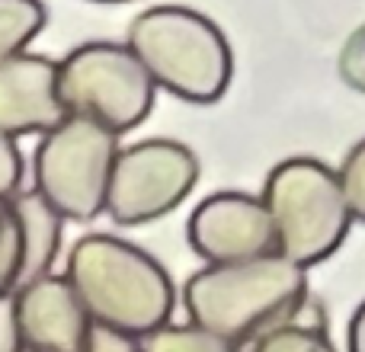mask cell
<instances>
[{"label":"cell","instance_id":"8fae6325","mask_svg":"<svg viewBox=\"0 0 365 352\" xmlns=\"http://www.w3.org/2000/svg\"><path fill=\"white\" fill-rule=\"evenodd\" d=\"M10 208L19 224V247H23V263H19L16 289L48 276L61 253V231L64 218L36 192H16L10 195Z\"/></svg>","mask_w":365,"mask_h":352},{"label":"cell","instance_id":"4fadbf2b","mask_svg":"<svg viewBox=\"0 0 365 352\" xmlns=\"http://www.w3.org/2000/svg\"><path fill=\"white\" fill-rule=\"evenodd\" d=\"M145 352H240V346L195 327V323H164L141 340Z\"/></svg>","mask_w":365,"mask_h":352},{"label":"cell","instance_id":"5b68a950","mask_svg":"<svg viewBox=\"0 0 365 352\" xmlns=\"http://www.w3.org/2000/svg\"><path fill=\"white\" fill-rule=\"evenodd\" d=\"M119 135L100 122L68 115L42 135L32 157L36 192L64 221H93L106 208Z\"/></svg>","mask_w":365,"mask_h":352},{"label":"cell","instance_id":"7a4b0ae2","mask_svg":"<svg viewBox=\"0 0 365 352\" xmlns=\"http://www.w3.org/2000/svg\"><path fill=\"white\" fill-rule=\"evenodd\" d=\"M308 289V269L266 253L240 263H205L182 285V308L189 323L247 346L257 333L289 317Z\"/></svg>","mask_w":365,"mask_h":352},{"label":"cell","instance_id":"9c48e42d","mask_svg":"<svg viewBox=\"0 0 365 352\" xmlns=\"http://www.w3.org/2000/svg\"><path fill=\"white\" fill-rule=\"evenodd\" d=\"M13 314L26 352H83L93 327L71 282L55 272L13 291Z\"/></svg>","mask_w":365,"mask_h":352},{"label":"cell","instance_id":"5bb4252c","mask_svg":"<svg viewBox=\"0 0 365 352\" xmlns=\"http://www.w3.org/2000/svg\"><path fill=\"white\" fill-rule=\"evenodd\" d=\"M336 180H340L343 199H346L353 221L365 224V138L346 151L340 170H336Z\"/></svg>","mask_w":365,"mask_h":352},{"label":"cell","instance_id":"d6986e66","mask_svg":"<svg viewBox=\"0 0 365 352\" xmlns=\"http://www.w3.org/2000/svg\"><path fill=\"white\" fill-rule=\"evenodd\" d=\"M346 352H365V301L353 311L346 327Z\"/></svg>","mask_w":365,"mask_h":352},{"label":"cell","instance_id":"ba28073f","mask_svg":"<svg viewBox=\"0 0 365 352\" xmlns=\"http://www.w3.org/2000/svg\"><path fill=\"white\" fill-rule=\"evenodd\" d=\"M186 240L195 257L208 266L276 253V227L263 199L237 189L202 199L189 214Z\"/></svg>","mask_w":365,"mask_h":352},{"label":"cell","instance_id":"6da1fadb","mask_svg":"<svg viewBox=\"0 0 365 352\" xmlns=\"http://www.w3.org/2000/svg\"><path fill=\"white\" fill-rule=\"evenodd\" d=\"M64 279L90 321L145 340L173 321V279L148 250L115 234H87L68 253Z\"/></svg>","mask_w":365,"mask_h":352},{"label":"cell","instance_id":"30bf717a","mask_svg":"<svg viewBox=\"0 0 365 352\" xmlns=\"http://www.w3.org/2000/svg\"><path fill=\"white\" fill-rule=\"evenodd\" d=\"M68 119L58 96V61L45 55H19L0 61V132L45 135Z\"/></svg>","mask_w":365,"mask_h":352},{"label":"cell","instance_id":"ac0fdd59","mask_svg":"<svg viewBox=\"0 0 365 352\" xmlns=\"http://www.w3.org/2000/svg\"><path fill=\"white\" fill-rule=\"evenodd\" d=\"M0 352H23L13 314V295H0Z\"/></svg>","mask_w":365,"mask_h":352},{"label":"cell","instance_id":"8992f818","mask_svg":"<svg viewBox=\"0 0 365 352\" xmlns=\"http://www.w3.org/2000/svg\"><path fill=\"white\" fill-rule=\"evenodd\" d=\"M154 81L128 45L87 42L58 61V96L68 115L100 122L115 135L132 132L154 109Z\"/></svg>","mask_w":365,"mask_h":352},{"label":"cell","instance_id":"3957f363","mask_svg":"<svg viewBox=\"0 0 365 352\" xmlns=\"http://www.w3.org/2000/svg\"><path fill=\"white\" fill-rule=\"evenodd\" d=\"M128 51L154 87L186 103H218L231 83L227 38L208 16L189 6H151L128 29Z\"/></svg>","mask_w":365,"mask_h":352},{"label":"cell","instance_id":"7402d4cb","mask_svg":"<svg viewBox=\"0 0 365 352\" xmlns=\"http://www.w3.org/2000/svg\"><path fill=\"white\" fill-rule=\"evenodd\" d=\"M23 352H26V349H23Z\"/></svg>","mask_w":365,"mask_h":352},{"label":"cell","instance_id":"e0dca14e","mask_svg":"<svg viewBox=\"0 0 365 352\" xmlns=\"http://www.w3.org/2000/svg\"><path fill=\"white\" fill-rule=\"evenodd\" d=\"M83 352H145V346H141L138 336L93 323V327H90V336H87V346H83Z\"/></svg>","mask_w":365,"mask_h":352},{"label":"cell","instance_id":"52a82bcc","mask_svg":"<svg viewBox=\"0 0 365 352\" xmlns=\"http://www.w3.org/2000/svg\"><path fill=\"white\" fill-rule=\"evenodd\" d=\"M199 182V157L170 138H148L119 147L103 212L122 227L148 224L189 199Z\"/></svg>","mask_w":365,"mask_h":352},{"label":"cell","instance_id":"44dd1931","mask_svg":"<svg viewBox=\"0 0 365 352\" xmlns=\"http://www.w3.org/2000/svg\"><path fill=\"white\" fill-rule=\"evenodd\" d=\"M330 352H336V349H330Z\"/></svg>","mask_w":365,"mask_h":352},{"label":"cell","instance_id":"ffe728a7","mask_svg":"<svg viewBox=\"0 0 365 352\" xmlns=\"http://www.w3.org/2000/svg\"><path fill=\"white\" fill-rule=\"evenodd\" d=\"M93 4H128V0H93Z\"/></svg>","mask_w":365,"mask_h":352},{"label":"cell","instance_id":"277c9868","mask_svg":"<svg viewBox=\"0 0 365 352\" xmlns=\"http://www.w3.org/2000/svg\"><path fill=\"white\" fill-rule=\"evenodd\" d=\"M263 205L276 227V253L302 269L330 259L356 224L336 170L314 157H292L269 170Z\"/></svg>","mask_w":365,"mask_h":352},{"label":"cell","instance_id":"9a60e30c","mask_svg":"<svg viewBox=\"0 0 365 352\" xmlns=\"http://www.w3.org/2000/svg\"><path fill=\"white\" fill-rule=\"evenodd\" d=\"M336 71H340V81L349 90L365 96V23L343 42L340 58H336Z\"/></svg>","mask_w":365,"mask_h":352},{"label":"cell","instance_id":"2e32d148","mask_svg":"<svg viewBox=\"0 0 365 352\" xmlns=\"http://www.w3.org/2000/svg\"><path fill=\"white\" fill-rule=\"evenodd\" d=\"M19 182H23V154L16 147V138L0 132V199L16 195Z\"/></svg>","mask_w":365,"mask_h":352},{"label":"cell","instance_id":"7c38bea8","mask_svg":"<svg viewBox=\"0 0 365 352\" xmlns=\"http://www.w3.org/2000/svg\"><path fill=\"white\" fill-rule=\"evenodd\" d=\"M45 29L42 0H0V61L26 51Z\"/></svg>","mask_w":365,"mask_h":352}]
</instances>
